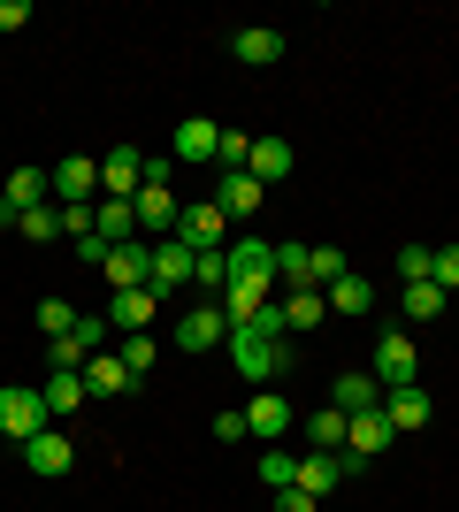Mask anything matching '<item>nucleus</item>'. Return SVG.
<instances>
[{
	"mask_svg": "<svg viewBox=\"0 0 459 512\" xmlns=\"http://www.w3.org/2000/svg\"><path fill=\"white\" fill-rule=\"evenodd\" d=\"M322 299H329V314H352V321H360V314L375 306V283H368V276H337Z\"/></svg>",
	"mask_w": 459,
	"mask_h": 512,
	"instance_id": "obj_27",
	"label": "nucleus"
},
{
	"mask_svg": "<svg viewBox=\"0 0 459 512\" xmlns=\"http://www.w3.org/2000/svg\"><path fill=\"white\" fill-rule=\"evenodd\" d=\"M16 222H23V214H16V207H8V199H0V230H16Z\"/></svg>",
	"mask_w": 459,
	"mask_h": 512,
	"instance_id": "obj_47",
	"label": "nucleus"
},
{
	"mask_svg": "<svg viewBox=\"0 0 459 512\" xmlns=\"http://www.w3.org/2000/svg\"><path fill=\"white\" fill-rule=\"evenodd\" d=\"M291 467H299L291 451H261V482L268 490H291Z\"/></svg>",
	"mask_w": 459,
	"mask_h": 512,
	"instance_id": "obj_40",
	"label": "nucleus"
},
{
	"mask_svg": "<svg viewBox=\"0 0 459 512\" xmlns=\"http://www.w3.org/2000/svg\"><path fill=\"white\" fill-rule=\"evenodd\" d=\"M444 306H452V299H444L437 283H406V314H414V321H437Z\"/></svg>",
	"mask_w": 459,
	"mask_h": 512,
	"instance_id": "obj_35",
	"label": "nucleus"
},
{
	"mask_svg": "<svg viewBox=\"0 0 459 512\" xmlns=\"http://www.w3.org/2000/svg\"><path fill=\"white\" fill-rule=\"evenodd\" d=\"M261 184H253V176H245V169H222V192H215V207L222 214H261Z\"/></svg>",
	"mask_w": 459,
	"mask_h": 512,
	"instance_id": "obj_25",
	"label": "nucleus"
},
{
	"mask_svg": "<svg viewBox=\"0 0 459 512\" xmlns=\"http://www.w3.org/2000/svg\"><path fill=\"white\" fill-rule=\"evenodd\" d=\"M306 268H314V245L284 237V245H276V283H284V291H314V283H306Z\"/></svg>",
	"mask_w": 459,
	"mask_h": 512,
	"instance_id": "obj_28",
	"label": "nucleus"
},
{
	"mask_svg": "<svg viewBox=\"0 0 459 512\" xmlns=\"http://www.w3.org/2000/svg\"><path fill=\"white\" fill-rule=\"evenodd\" d=\"M276 512H322V497H306V490H276Z\"/></svg>",
	"mask_w": 459,
	"mask_h": 512,
	"instance_id": "obj_44",
	"label": "nucleus"
},
{
	"mask_svg": "<svg viewBox=\"0 0 459 512\" xmlns=\"http://www.w3.org/2000/svg\"><path fill=\"white\" fill-rule=\"evenodd\" d=\"M54 199H62V207H92V199H100V161H92V153L54 161Z\"/></svg>",
	"mask_w": 459,
	"mask_h": 512,
	"instance_id": "obj_8",
	"label": "nucleus"
},
{
	"mask_svg": "<svg viewBox=\"0 0 459 512\" xmlns=\"http://www.w3.org/2000/svg\"><path fill=\"white\" fill-rule=\"evenodd\" d=\"M39 398H46V413H77V406H85V398H92V390H85V375H62V367H54Z\"/></svg>",
	"mask_w": 459,
	"mask_h": 512,
	"instance_id": "obj_30",
	"label": "nucleus"
},
{
	"mask_svg": "<svg viewBox=\"0 0 459 512\" xmlns=\"http://www.w3.org/2000/svg\"><path fill=\"white\" fill-rule=\"evenodd\" d=\"M245 176H253L261 192H268V184H284V176H291V146H284V138H253V161H245Z\"/></svg>",
	"mask_w": 459,
	"mask_h": 512,
	"instance_id": "obj_22",
	"label": "nucleus"
},
{
	"mask_svg": "<svg viewBox=\"0 0 459 512\" xmlns=\"http://www.w3.org/2000/svg\"><path fill=\"white\" fill-rule=\"evenodd\" d=\"M429 283H437L444 299L459 291V245H437V268H429Z\"/></svg>",
	"mask_w": 459,
	"mask_h": 512,
	"instance_id": "obj_38",
	"label": "nucleus"
},
{
	"mask_svg": "<svg viewBox=\"0 0 459 512\" xmlns=\"http://www.w3.org/2000/svg\"><path fill=\"white\" fill-rule=\"evenodd\" d=\"M345 413H337V406H322V413H306V444H314V451H345Z\"/></svg>",
	"mask_w": 459,
	"mask_h": 512,
	"instance_id": "obj_31",
	"label": "nucleus"
},
{
	"mask_svg": "<svg viewBox=\"0 0 459 512\" xmlns=\"http://www.w3.org/2000/svg\"><path fill=\"white\" fill-rule=\"evenodd\" d=\"M39 428H46V398H39V390H0V436L31 444Z\"/></svg>",
	"mask_w": 459,
	"mask_h": 512,
	"instance_id": "obj_10",
	"label": "nucleus"
},
{
	"mask_svg": "<svg viewBox=\"0 0 459 512\" xmlns=\"http://www.w3.org/2000/svg\"><path fill=\"white\" fill-rule=\"evenodd\" d=\"M337 482H345V459H337V451H299V467H291V490L329 497Z\"/></svg>",
	"mask_w": 459,
	"mask_h": 512,
	"instance_id": "obj_12",
	"label": "nucleus"
},
{
	"mask_svg": "<svg viewBox=\"0 0 459 512\" xmlns=\"http://www.w3.org/2000/svg\"><path fill=\"white\" fill-rule=\"evenodd\" d=\"M131 383H138V375L123 367V352H92V360H85V390H92V398H123Z\"/></svg>",
	"mask_w": 459,
	"mask_h": 512,
	"instance_id": "obj_19",
	"label": "nucleus"
},
{
	"mask_svg": "<svg viewBox=\"0 0 459 512\" xmlns=\"http://www.w3.org/2000/svg\"><path fill=\"white\" fill-rule=\"evenodd\" d=\"M337 276H352V260L337 253V245H314V268H306V283H314V291H329Z\"/></svg>",
	"mask_w": 459,
	"mask_h": 512,
	"instance_id": "obj_33",
	"label": "nucleus"
},
{
	"mask_svg": "<svg viewBox=\"0 0 459 512\" xmlns=\"http://www.w3.org/2000/svg\"><path fill=\"white\" fill-rule=\"evenodd\" d=\"M276 299H284V321H291V329H314V321L329 314L322 291H276Z\"/></svg>",
	"mask_w": 459,
	"mask_h": 512,
	"instance_id": "obj_32",
	"label": "nucleus"
},
{
	"mask_svg": "<svg viewBox=\"0 0 459 512\" xmlns=\"http://www.w3.org/2000/svg\"><path fill=\"white\" fill-rule=\"evenodd\" d=\"M230 62H245V69L284 62V31H276V23H253V31H238V39H230Z\"/></svg>",
	"mask_w": 459,
	"mask_h": 512,
	"instance_id": "obj_15",
	"label": "nucleus"
},
{
	"mask_svg": "<svg viewBox=\"0 0 459 512\" xmlns=\"http://www.w3.org/2000/svg\"><path fill=\"white\" fill-rule=\"evenodd\" d=\"M429 413H437V406H429V390H414V383L383 398V421H391L398 436H421V428H429Z\"/></svg>",
	"mask_w": 459,
	"mask_h": 512,
	"instance_id": "obj_18",
	"label": "nucleus"
},
{
	"mask_svg": "<svg viewBox=\"0 0 459 512\" xmlns=\"http://www.w3.org/2000/svg\"><path fill=\"white\" fill-rule=\"evenodd\" d=\"M16 230L31 237V245H54V237H62V207H31V214L16 222Z\"/></svg>",
	"mask_w": 459,
	"mask_h": 512,
	"instance_id": "obj_34",
	"label": "nucleus"
},
{
	"mask_svg": "<svg viewBox=\"0 0 459 512\" xmlns=\"http://www.w3.org/2000/svg\"><path fill=\"white\" fill-rule=\"evenodd\" d=\"M69 337L85 344V352H108V314H77V329Z\"/></svg>",
	"mask_w": 459,
	"mask_h": 512,
	"instance_id": "obj_39",
	"label": "nucleus"
},
{
	"mask_svg": "<svg viewBox=\"0 0 459 512\" xmlns=\"http://www.w3.org/2000/svg\"><path fill=\"white\" fill-rule=\"evenodd\" d=\"M46 192H54V176H46V169H8V184H0V199H8L16 214L46 207Z\"/></svg>",
	"mask_w": 459,
	"mask_h": 512,
	"instance_id": "obj_23",
	"label": "nucleus"
},
{
	"mask_svg": "<svg viewBox=\"0 0 459 512\" xmlns=\"http://www.w3.org/2000/svg\"><path fill=\"white\" fill-rule=\"evenodd\" d=\"M230 283H276V245L238 237V245H230Z\"/></svg>",
	"mask_w": 459,
	"mask_h": 512,
	"instance_id": "obj_16",
	"label": "nucleus"
},
{
	"mask_svg": "<svg viewBox=\"0 0 459 512\" xmlns=\"http://www.w3.org/2000/svg\"><path fill=\"white\" fill-rule=\"evenodd\" d=\"M123 367H131V375H146V367H153V337H146V329L123 337Z\"/></svg>",
	"mask_w": 459,
	"mask_h": 512,
	"instance_id": "obj_43",
	"label": "nucleus"
},
{
	"mask_svg": "<svg viewBox=\"0 0 459 512\" xmlns=\"http://www.w3.org/2000/svg\"><path fill=\"white\" fill-rule=\"evenodd\" d=\"M215 436L222 444H245V413H215Z\"/></svg>",
	"mask_w": 459,
	"mask_h": 512,
	"instance_id": "obj_46",
	"label": "nucleus"
},
{
	"mask_svg": "<svg viewBox=\"0 0 459 512\" xmlns=\"http://www.w3.org/2000/svg\"><path fill=\"white\" fill-rule=\"evenodd\" d=\"M192 268H199L192 245H184V237H161V245H153V276H146V291H153V299H169V291H184V283H192Z\"/></svg>",
	"mask_w": 459,
	"mask_h": 512,
	"instance_id": "obj_5",
	"label": "nucleus"
},
{
	"mask_svg": "<svg viewBox=\"0 0 459 512\" xmlns=\"http://www.w3.org/2000/svg\"><path fill=\"white\" fill-rule=\"evenodd\" d=\"M39 329H46V344L69 337V329H77V306H69V299H39Z\"/></svg>",
	"mask_w": 459,
	"mask_h": 512,
	"instance_id": "obj_36",
	"label": "nucleus"
},
{
	"mask_svg": "<svg viewBox=\"0 0 459 512\" xmlns=\"http://www.w3.org/2000/svg\"><path fill=\"white\" fill-rule=\"evenodd\" d=\"M245 436H261V444H276V436H291V406L276 398V390H261L253 406H245Z\"/></svg>",
	"mask_w": 459,
	"mask_h": 512,
	"instance_id": "obj_20",
	"label": "nucleus"
},
{
	"mask_svg": "<svg viewBox=\"0 0 459 512\" xmlns=\"http://www.w3.org/2000/svg\"><path fill=\"white\" fill-rule=\"evenodd\" d=\"M222 169H245V161H253V138H245V130H222V153H215Z\"/></svg>",
	"mask_w": 459,
	"mask_h": 512,
	"instance_id": "obj_41",
	"label": "nucleus"
},
{
	"mask_svg": "<svg viewBox=\"0 0 459 512\" xmlns=\"http://www.w3.org/2000/svg\"><path fill=\"white\" fill-rule=\"evenodd\" d=\"M383 398H391V390L375 383V375H337V383H329V406L345 413V421H352V413H375Z\"/></svg>",
	"mask_w": 459,
	"mask_h": 512,
	"instance_id": "obj_17",
	"label": "nucleus"
},
{
	"mask_svg": "<svg viewBox=\"0 0 459 512\" xmlns=\"http://www.w3.org/2000/svg\"><path fill=\"white\" fill-rule=\"evenodd\" d=\"M23 467L39 474V482H62V474L77 467V444H69L62 428H39V436H31V444H23Z\"/></svg>",
	"mask_w": 459,
	"mask_h": 512,
	"instance_id": "obj_7",
	"label": "nucleus"
},
{
	"mask_svg": "<svg viewBox=\"0 0 459 512\" xmlns=\"http://www.w3.org/2000/svg\"><path fill=\"white\" fill-rule=\"evenodd\" d=\"M131 214H138V230L161 245V237H176V199H169V161H146V184H138V199H131Z\"/></svg>",
	"mask_w": 459,
	"mask_h": 512,
	"instance_id": "obj_1",
	"label": "nucleus"
},
{
	"mask_svg": "<svg viewBox=\"0 0 459 512\" xmlns=\"http://www.w3.org/2000/svg\"><path fill=\"white\" fill-rule=\"evenodd\" d=\"M230 367H238L245 383H276L291 367V344L284 337H253V329H230Z\"/></svg>",
	"mask_w": 459,
	"mask_h": 512,
	"instance_id": "obj_2",
	"label": "nucleus"
},
{
	"mask_svg": "<svg viewBox=\"0 0 459 512\" xmlns=\"http://www.w3.org/2000/svg\"><path fill=\"white\" fill-rule=\"evenodd\" d=\"M222 230H230V214H222L215 199H207V207H184V214H176V237H184L192 253H215Z\"/></svg>",
	"mask_w": 459,
	"mask_h": 512,
	"instance_id": "obj_13",
	"label": "nucleus"
},
{
	"mask_svg": "<svg viewBox=\"0 0 459 512\" xmlns=\"http://www.w3.org/2000/svg\"><path fill=\"white\" fill-rule=\"evenodd\" d=\"M138 184H146V153L108 146V161H100V199H138Z\"/></svg>",
	"mask_w": 459,
	"mask_h": 512,
	"instance_id": "obj_9",
	"label": "nucleus"
},
{
	"mask_svg": "<svg viewBox=\"0 0 459 512\" xmlns=\"http://www.w3.org/2000/svg\"><path fill=\"white\" fill-rule=\"evenodd\" d=\"M153 306H161L153 291H115V299H108V329H131V337H138V329L153 321Z\"/></svg>",
	"mask_w": 459,
	"mask_h": 512,
	"instance_id": "obj_26",
	"label": "nucleus"
},
{
	"mask_svg": "<svg viewBox=\"0 0 459 512\" xmlns=\"http://www.w3.org/2000/svg\"><path fill=\"white\" fill-rule=\"evenodd\" d=\"M245 329H253V337H284V329H291V321H284V299H268L261 314L245 321Z\"/></svg>",
	"mask_w": 459,
	"mask_h": 512,
	"instance_id": "obj_42",
	"label": "nucleus"
},
{
	"mask_svg": "<svg viewBox=\"0 0 459 512\" xmlns=\"http://www.w3.org/2000/svg\"><path fill=\"white\" fill-rule=\"evenodd\" d=\"M429 268H437V245H398V276L406 283H429Z\"/></svg>",
	"mask_w": 459,
	"mask_h": 512,
	"instance_id": "obj_37",
	"label": "nucleus"
},
{
	"mask_svg": "<svg viewBox=\"0 0 459 512\" xmlns=\"http://www.w3.org/2000/svg\"><path fill=\"white\" fill-rule=\"evenodd\" d=\"M192 291H199V299H222V291H230V245L199 253V268H192Z\"/></svg>",
	"mask_w": 459,
	"mask_h": 512,
	"instance_id": "obj_29",
	"label": "nucleus"
},
{
	"mask_svg": "<svg viewBox=\"0 0 459 512\" xmlns=\"http://www.w3.org/2000/svg\"><path fill=\"white\" fill-rule=\"evenodd\" d=\"M375 383L383 390H406L421 375V352H414V337H406V329H383V337H375V367H368Z\"/></svg>",
	"mask_w": 459,
	"mask_h": 512,
	"instance_id": "obj_3",
	"label": "nucleus"
},
{
	"mask_svg": "<svg viewBox=\"0 0 459 512\" xmlns=\"http://www.w3.org/2000/svg\"><path fill=\"white\" fill-rule=\"evenodd\" d=\"M398 444V428L383 421V406L375 413H352V428H345V451H337V459H345V474H360L375 459V451H391Z\"/></svg>",
	"mask_w": 459,
	"mask_h": 512,
	"instance_id": "obj_4",
	"label": "nucleus"
},
{
	"mask_svg": "<svg viewBox=\"0 0 459 512\" xmlns=\"http://www.w3.org/2000/svg\"><path fill=\"white\" fill-rule=\"evenodd\" d=\"M100 276H108V291H146V276H153V245H146V237H131V245H115Z\"/></svg>",
	"mask_w": 459,
	"mask_h": 512,
	"instance_id": "obj_11",
	"label": "nucleus"
},
{
	"mask_svg": "<svg viewBox=\"0 0 459 512\" xmlns=\"http://www.w3.org/2000/svg\"><path fill=\"white\" fill-rule=\"evenodd\" d=\"M92 230L108 237V245H131V237H138V214H131V199H92Z\"/></svg>",
	"mask_w": 459,
	"mask_h": 512,
	"instance_id": "obj_24",
	"label": "nucleus"
},
{
	"mask_svg": "<svg viewBox=\"0 0 459 512\" xmlns=\"http://www.w3.org/2000/svg\"><path fill=\"white\" fill-rule=\"evenodd\" d=\"M268 299H276V283H230V291H222V321H230V329H245V321H253V314H261V306Z\"/></svg>",
	"mask_w": 459,
	"mask_h": 512,
	"instance_id": "obj_21",
	"label": "nucleus"
},
{
	"mask_svg": "<svg viewBox=\"0 0 459 512\" xmlns=\"http://www.w3.org/2000/svg\"><path fill=\"white\" fill-rule=\"evenodd\" d=\"M169 329H176V352H215V344L230 337V321H222V306H215V299H199L192 314H176Z\"/></svg>",
	"mask_w": 459,
	"mask_h": 512,
	"instance_id": "obj_6",
	"label": "nucleus"
},
{
	"mask_svg": "<svg viewBox=\"0 0 459 512\" xmlns=\"http://www.w3.org/2000/svg\"><path fill=\"white\" fill-rule=\"evenodd\" d=\"M31 23V0H0V31H23Z\"/></svg>",
	"mask_w": 459,
	"mask_h": 512,
	"instance_id": "obj_45",
	"label": "nucleus"
},
{
	"mask_svg": "<svg viewBox=\"0 0 459 512\" xmlns=\"http://www.w3.org/2000/svg\"><path fill=\"white\" fill-rule=\"evenodd\" d=\"M169 153H176V161H215V153H222V123L184 115V123H176V138H169Z\"/></svg>",
	"mask_w": 459,
	"mask_h": 512,
	"instance_id": "obj_14",
	"label": "nucleus"
}]
</instances>
